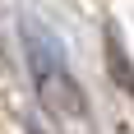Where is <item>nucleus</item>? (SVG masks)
<instances>
[{
	"label": "nucleus",
	"mask_w": 134,
	"mask_h": 134,
	"mask_svg": "<svg viewBox=\"0 0 134 134\" xmlns=\"http://www.w3.org/2000/svg\"><path fill=\"white\" fill-rule=\"evenodd\" d=\"M28 134H46V130H42V125H37V120H32V125H28Z\"/></svg>",
	"instance_id": "f03ea898"
},
{
	"label": "nucleus",
	"mask_w": 134,
	"mask_h": 134,
	"mask_svg": "<svg viewBox=\"0 0 134 134\" xmlns=\"http://www.w3.org/2000/svg\"><path fill=\"white\" fill-rule=\"evenodd\" d=\"M0 134H5V125H0Z\"/></svg>",
	"instance_id": "7ed1b4c3"
},
{
	"label": "nucleus",
	"mask_w": 134,
	"mask_h": 134,
	"mask_svg": "<svg viewBox=\"0 0 134 134\" xmlns=\"http://www.w3.org/2000/svg\"><path fill=\"white\" fill-rule=\"evenodd\" d=\"M19 28H23V46H28V65H32L37 102L51 111V116H65V120L83 116V93H79V83H74V74H69L55 37L42 23H32V19H23Z\"/></svg>",
	"instance_id": "f257e3e1"
}]
</instances>
